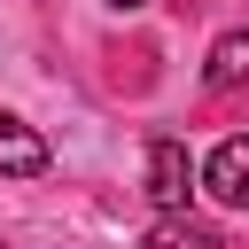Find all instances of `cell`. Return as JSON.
<instances>
[{"label":"cell","mask_w":249,"mask_h":249,"mask_svg":"<svg viewBox=\"0 0 249 249\" xmlns=\"http://www.w3.org/2000/svg\"><path fill=\"white\" fill-rule=\"evenodd\" d=\"M0 171H16V179L47 171V140H39L23 117H8V109H0Z\"/></svg>","instance_id":"3957f363"},{"label":"cell","mask_w":249,"mask_h":249,"mask_svg":"<svg viewBox=\"0 0 249 249\" xmlns=\"http://www.w3.org/2000/svg\"><path fill=\"white\" fill-rule=\"evenodd\" d=\"M109 8H148V0H109Z\"/></svg>","instance_id":"8992f818"},{"label":"cell","mask_w":249,"mask_h":249,"mask_svg":"<svg viewBox=\"0 0 249 249\" xmlns=\"http://www.w3.org/2000/svg\"><path fill=\"white\" fill-rule=\"evenodd\" d=\"M140 249H226L210 226H195V218H179V210H163V226H148V241Z\"/></svg>","instance_id":"5b68a950"},{"label":"cell","mask_w":249,"mask_h":249,"mask_svg":"<svg viewBox=\"0 0 249 249\" xmlns=\"http://www.w3.org/2000/svg\"><path fill=\"white\" fill-rule=\"evenodd\" d=\"M202 78H210V86H249V31H226V39L210 47Z\"/></svg>","instance_id":"277c9868"},{"label":"cell","mask_w":249,"mask_h":249,"mask_svg":"<svg viewBox=\"0 0 249 249\" xmlns=\"http://www.w3.org/2000/svg\"><path fill=\"white\" fill-rule=\"evenodd\" d=\"M202 187H210L218 202L249 210V132H233V140H218V148H210V163H202Z\"/></svg>","instance_id":"7a4b0ae2"},{"label":"cell","mask_w":249,"mask_h":249,"mask_svg":"<svg viewBox=\"0 0 249 249\" xmlns=\"http://www.w3.org/2000/svg\"><path fill=\"white\" fill-rule=\"evenodd\" d=\"M148 195H156V210H187V195H195V163H187L179 140H156V148H148Z\"/></svg>","instance_id":"6da1fadb"}]
</instances>
